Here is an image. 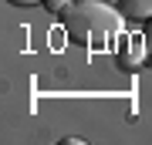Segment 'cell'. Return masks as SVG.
Listing matches in <instances>:
<instances>
[{
	"instance_id": "1",
	"label": "cell",
	"mask_w": 152,
	"mask_h": 145,
	"mask_svg": "<svg viewBox=\"0 0 152 145\" xmlns=\"http://www.w3.org/2000/svg\"><path fill=\"white\" fill-rule=\"evenodd\" d=\"M122 17L125 14L108 7L105 0H75L61 14V20H64V31H68L71 41L85 44L91 51H102L115 37H122V27H125Z\"/></svg>"
},
{
	"instance_id": "2",
	"label": "cell",
	"mask_w": 152,
	"mask_h": 145,
	"mask_svg": "<svg viewBox=\"0 0 152 145\" xmlns=\"http://www.w3.org/2000/svg\"><path fill=\"white\" fill-rule=\"evenodd\" d=\"M118 10L132 20H152V0H118Z\"/></svg>"
},
{
	"instance_id": "3",
	"label": "cell",
	"mask_w": 152,
	"mask_h": 145,
	"mask_svg": "<svg viewBox=\"0 0 152 145\" xmlns=\"http://www.w3.org/2000/svg\"><path fill=\"white\" fill-rule=\"evenodd\" d=\"M125 41H129V47L122 51V64H125V68L142 64V51L149 47V44H145V37H125Z\"/></svg>"
},
{
	"instance_id": "4",
	"label": "cell",
	"mask_w": 152,
	"mask_h": 145,
	"mask_svg": "<svg viewBox=\"0 0 152 145\" xmlns=\"http://www.w3.org/2000/svg\"><path fill=\"white\" fill-rule=\"evenodd\" d=\"M44 7H48L51 14H64L68 7H71V0H44Z\"/></svg>"
},
{
	"instance_id": "5",
	"label": "cell",
	"mask_w": 152,
	"mask_h": 145,
	"mask_svg": "<svg viewBox=\"0 0 152 145\" xmlns=\"http://www.w3.org/2000/svg\"><path fill=\"white\" fill-rule=\"evenodd\" d=\"M7 4H14V7H34V4H41V0H7Z\"/></svg>"
},
{
	"instance_id": "6",
	"label": "cell",
	"mask_w": 152,
	"mask_h": 145,
	"mask_svg": "<svg viewBox=\"0 0 152 145\" xmlns=\"http://www.w3.org/2000/svg\"><path fill=\"white\" fill-rule=\"evenodd\" d=\"M145 44H149V51H152V20H149V27H145Z\"/></svg>"
}]
</instances>
